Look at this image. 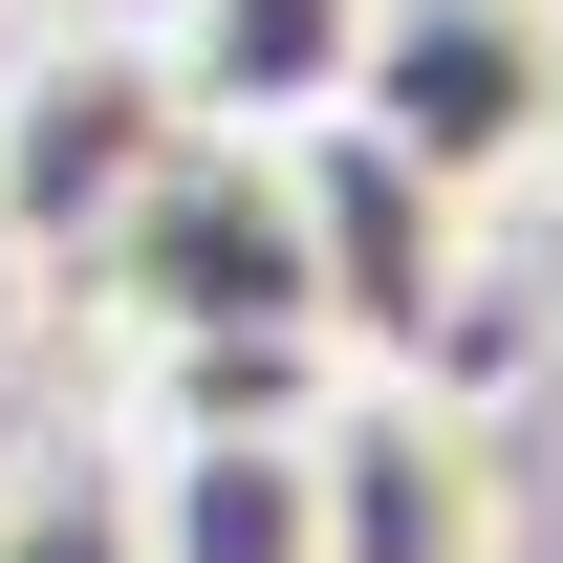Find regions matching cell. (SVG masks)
Wrapping results in <instances>:
<instances>
[{"label":"cell","mask_w":563,"mask_h":563,"mask_svg":"<svg viewBox=\"0 0 563 563\" xmlns=\"http://www.w3.org/2000/svg\"><path fill=\"white\" fill-rule=\"evenodd\" d=\"M282 196H303V303H325V347L390 368V390H477V347H498L477 196H433L412 152H368V131H303Z\"/></svg>","instance_id":"6da1fadb"},{"label":"cell","mask_w":563,"mask_h":563,"mask_svg":"<svg viewBox=\"0 0 563 563\" xmlns=\"http://www.w3.org/2000/svg\"><path fill=\"white\" fill-rule=\"evenodd\" d=\"M66 282L109 303L131 368L152 347H239V325H325V303H303V196H282V152H239V131H174Z\"/></svg>","instance_id":"7a4b0ae2"},{"label":"cell","mask_w":563,"mask_h":563,"mask_svg":"<svg viewBox=\"0 0 563 563\" xmlns=\"http://www.w3.org/2000/svg\"><path fill=\"white\" fill-rule=\"evenodd\" d=\"M325 131L412 152L433 196H542V131H563V0H368V66Z\"/></svg>","instance_id":"3957f363"},{"label":"cell","mask_w":563,"mask_h":563,"mask_svg":"<svg viewBox=\"0 0 563 563\" xmlns=\"http://www.w3.org/2000/svg\"><path fill=\"white\" fill-rule=\"evenodd\" d=\"M174 131H196V109H174V66H152V22H87V44L44 22V44L0 66V196H22V239H44V282L131 217V174Z\"/></svg>","instance_id":"277c9868"},{"label":"cell","mask_w":563,"mask_h":563,"mask_svg":"<svg viewBox=\"0 0 563 563\" xmlns=\"http://www.w3.org/2000/svg\"><path fill=\"white\" fill-rule=\"evenodd\" d=\"M498 542H520V520H498L477 390L347 368V390H325V563H498Z\"/></svg>","instance_id":"5b68a950"},{"label":"cell","mask_w":563,"mask_h":563,"mask_svg":"<svg viewBox=\"0 0 563 563\" xmlns=\"http://www.w3.org/2000/svg\"><path fill=\"white\" fill-rule=\"evenodd\" d=\"M152 66H174L196 131L303 152L325 109H347V66H368V0H152Z\"/></svg>","instance_id":"8992f818"},{"label":"cell","mask_w":563,"mask_h":563,"mask_svg":"<svg viewBox=\"0 0 563 563\" xmlns=\"http://www.w3.org/2000/svg\"><path fill=\"white\" fill-rule=\"evenodd\" d=\"M131 520H152V563H325V412L131 433Z\"/></svg>","instance_id":"52a82bcc"},{"label":"cell","mask_w":563,"mask_h":563,"mask_svg":"<svg viewBox=\"0 0 563 563\" xmlns=\"http://www.w3.org/2000/svg\"><path fill=\"white\" fill-rule=\"evenodd\" d=\"M0 563H152V520H131L109 455H22L0 477Z\"/></svg>","instance_id":"ba28073f"},{"label":"cell","mask_w":563,"mask_h":563,"mask_svg":"<svg viewBox=\"0 0 563 563\" xmlns=\"http://www.w3.org/2000/svg\"><path fill=\"white\" fill-rule=\"evenodd\" d=\"M44 303H66V282H44V239H22V196H0V368L44 347Z\"/></svg>","instance_id":"9c48e42d"},{"label":"cell","mask_w":563,"mask_h":563,"mask_svg":"<svg viewBox=\"0 0 563 563\" xmlns=\"http://www.w3.org/2000/svg\"><path fill=\"white\" fill-rule=\"evenodd\" d=\"M542 196H563V131H542Z\"/></svg>","instance_id":"30bf717a"},{"label":"cell","mask_w":563,"mask_h":563,"mask_svg":"<svg viewBox=\"0 0 563 563\" xmlns=\"http://www.w3.org/2000/svg\"><path fill=\"white\" fill-rule=\"evenodd\" d=\"M0 22H44V0H0Z\"/></svg>","instance_id":"8fae6325"}]
</instances>
